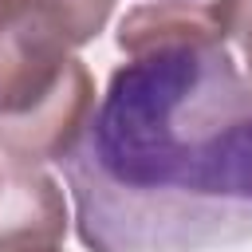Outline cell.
I'll use <instances>...</instances> for the list:
<instances>
[{"label":"cell","instance_id":"obj_2","mask_svg":"<svg viewBox=\"0 0 252 252\" xmlns=\"http://www.w3.org/2000/svg\"><path fill=\"white\" fill-rule=\"evenodd\" d=\"M220 32L236 35L248 59V83H252V0H220Z\"/></svg>","mask_w":252,"mask_h":252},{"label":"cell","instance_id":"obj_1","mask_svg":"<svg viewBox=\"0 0 252 252\" xmlns=\"http://www.w3.org/2000/svg\"><path fill=\"white\" fill-rule=\"evenodd\" d=\"M110 75L63 169L91 252H201L252 236V83L220 0H158L122 20Z\"/></svg>","mask_w":252,"mask_h":252},{"label":"cell","instance_id":"obj_4","mask_svg":"<svg viewBox=\"0 0 252 252\" xmlns=\"http://www.w3.org/2000/svg\"><path fill=\"white\" fill-rule=\"evenodd\" d=\"M0 197H4V169H0Z\"/></svg>","mask_w":252,"mask_h":252},{"label":"cell","instance_id":"obj_3","mask_svg":"<svg viewBox=\"0 0 252 252\" xmlns=\"http://www.w3.org/2000/svg\"><path fill=\"white\" fill-rule=\"evenodd\" d=\"M0 252H59L55 240H16V244H0Z\"/></svg>","mask_w":252,"mask_h":252}]
</instances>
